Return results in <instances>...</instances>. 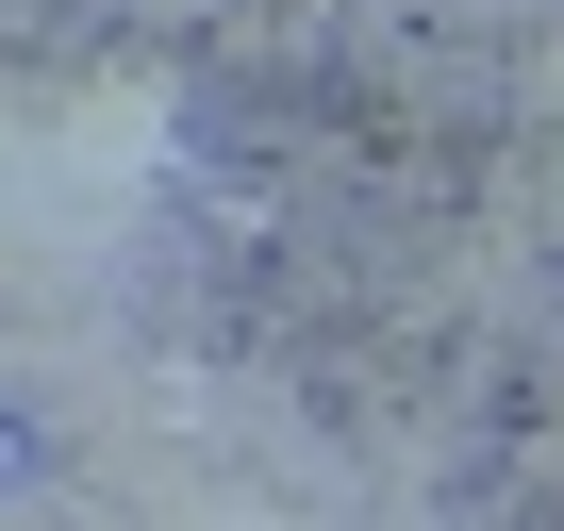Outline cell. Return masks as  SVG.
I'll list each match as a JSON object with an SVG mask.
<instances>
[{"mask_svg": "<svg viewBox=\"0 0 564 531\" xmlns=\"http://www.w3.org/2000/svg\"><path fill=\"white\" fill-rule=\"evenodd\" d=\"M0 465H18V448H0Z\"/></svg>", "mask_w": 564, "mask_h": 531, "instance_id": "cell-1", "label": "cell"}]
</instances>
